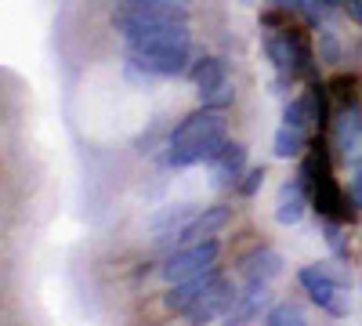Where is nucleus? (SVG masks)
<instances>
[{"label":"nucleus","instance_id":"obj_17","mask_svg":"<svg viewBox=\"0 0 362 326\" xmlns=\"http://www.w3.org/2000/svg\"><path fill=\"white\" fill-rule=\"evenodd\" d=\"M264 322L268 326H300V322H305V308L293 305V301H283V305L264 312Z\"/></svg>","mask_w":362,"mask_h":326},{"label":"nucleus","instance_id":"obj_9","mask_svg":"<svg viewBox=\"0 0 362 326\" xmlns=\"http://www.w3.org/2000/svg\"><path fill=\"white\" fill-rule=\"evenodd\" d=\"M329 134H334V149L351 160L362 153V105H337V112L329 116Z\"/></svg>","mask_w":362,"mask_h":326},{"label":"nucleus","instance_id":"obj_21","mask_svg":"<svg viewBox=\"0 0 362 326\" xmlns=\"http://www.w3.org/2000/svg\"><path fill=\"white\" fill-rule=\"evenodd\" d=\"M351 206H362V153L355 156V170H351V185H348Z\"/></svg>","mask_w":362,"mask_h":326},{"label":"nucleus","instance_id":"obj_3","mask_svg":"<svg viewBox=\"0 0 362 326\" xmlns=\"http://www.w3.org/2000/svg\"><path fill=\"white\" fill-rule=\"evenodd\" d=\"M297 177H300V182H305V189L312 192V206H315L326 221H344V218H351V211H348V199H351V196L341 192L334 170H329L326 145H315V149L308 153V160L300 163V174H297Z\"/></svg>","mask_w":362,"mask_h":326},{"label":"nucleus","instance_id":"obj_18","mask_svg":"<svg viewBox=\"0 0 362 326\" xmlns=\"http://www.w3.org/2000/svg\"><path fill=\"white\" fill-rule=\"evenodd\" d=\"M329 87V98H334L337 105H351V102H358V80L355 76H334V80H329L326 83Z\"/></svg>","mask_w":362,"mask_h":326},{"label":"nucleus","instance_id":"obj_13","mask_svg":"<svg viewBox=\"0 0 362 326\" xmlns=\"http://www.w3.org/2000/svg\"><path fill=\"white\" fill-rule=\"evenodd\" d=\"M279 272H283V257L272 247H261L250 257H243V279L247 283H272Z\"/></svg>","mask_w":362,"mask_h":326},{"label":"nucleus","instance_id":"obj_7","mask_svg":"<svg viewBox=\"0 0 362 326\" xmlns=\"http://www.w3.org/2000/svg\"><path fill=\"white\" fill-rule=\"evenodd\" d=\"M297 283L308 290V298L329 312V315H348V305H344V293H341V279L326 269V264H305L297 272Z\"/></svg>","mask_w":362,"mask_h":326},{"label":"nucleus","instance_id":"obj_1","mask_svg":"<svg viewBox=\"0 0 362 326\" xmlns=\"http://www.w3.org/2000/svg\"><path fill=\"white\" fill-rule=\"evenodd\" d=\"M127 40V69L141 73L145 80H163L185 73L192 54V33L189 22H160L145 25L124 37Z\"/></svg>","mask_w":362,"mask_h":326},{"label":"nucleus","instance_id":"obj_14","mask_svg":"<svg viewBox=\"0 0 362 326\" xmlns=\"http://www.w3.org/2000/svg\"><path fill=\"white\" fill-rule=\"evenodd\" d=\"M268 305V283H247L243 293H235V305H232V322H250L257 315H264Z\"/></svg>","mask_w":362,"mask_h":326},{"label":"nucleus","instance_id":"obj_24","mask_svg":"<svg viewBox=\"0 0 362 326\" xmlns=\"http://www.w3.org/2000/svg\"><path fill=\"white\" fill-rule=\"evenodd\" d=\"M319 8H326V11H334V8H341V0H315Z\"/></svg>","mask_w":362,"mask_h":326},{"label":"nucleus","instance_id":"obj_22","mask_svg":"<svg viewBox=\"0 0 362 326\" xmlns=\"http://www.w3.org/2000/svg\"><path fill=\"white\" fill-rule=\"evenodd\" d=\"M348 11H351L355 22H362V0H348Z\"/></svg>","mask_w":362,"mask_h":326},{"label":"nucleus","instance_id":"obj_8","mask_svg":"<svg viewBox=\"0 0 362 326\" xmlns=\"http://www.w3.org/2000/svg\"><path fill=\"white\" fill-rule=\"evenodd\" d=\"M232 305H235V286L218 272L214 283H210L196 298V305L185 312V319L189 322H218V319H228L232 315Z\"/></svg>","mask_w":362,"mask_h":326},{"label":"nucleus","instance_id":"obj_2","mask_svg":"<svg viewBox=\"0 0 362 326\" xmlns=\"http://www.w3.org/2000/svg\"><path fill=\"white\" fill-rule=\"evenodd\" d=\"M228 141V120L225 109L203 105L196 112H189L181 120L170 138H167V163L170 167H196V163H210L221 145Z\"/></svg>","mask_w":362,"mask_h":326},{"label":"nucleus","instance_id":"obj_12","mask_svg":"<svg viewBox=\"0 0 362 326\" xmlns=\"http://www.w3.org/2000/svg\"><path fill=\"white\" fill-rule=\"evenodd\" d=\"M308 189H305V182H286L283 189H279V199H276V221L279 225H297L300 218H305V206H308Z\"/></svg>","mask_w":362,"mask_h":326},{"label":"nucleus","instance_id":"obj_4","mask_svg":"<svg viewBox=\"0 0 362 326\" xmlns=\"http://www.w3.org/2000/svg\"><path fill=\"white\" fill-rule=\"evenodd\" d=\"M264 51L272 58V66L279 69V76L297 80V76H312L315 69V54H312V40L300 33V29L279 25L276 33H268Z\"/></svg>","mask_w":362,"mask_h":326},{"label":"nucleus","instance_id":"obj_15","mask_svg":"<svg viewBox=\"0 0 362 326\" xmlns=\"http://www.w3.org/2000/svg\"><path fill=\"white\" fill-rule=\"evenodd\" d=\"M199 206H189V203H181V206H167V211L153 221V232H156V240H163V235H181V228H185L192 218H196Z\"/></svg>","mask_w":362,"mask_h":326},{"label":"nucleus","instance_id":"obj_10","mask_svg":"<svg viewBox=\"0 0 362 326\" xmlns=\"http://www.w3.org/2000/svg\"><path fill=\"white\" fill-rule=\"evenodd\" d=\"M232 221V206L225 203H214V206H203V211H196V218L181 228L177 243H196V240H214V235Z\"/></svg>","mask_w":362,"mask_h":326},{"label":"nucleus","instance_id":"obj_20","mask_svg":"<svg viewBox=\"0 0 362 326\" xmlns=\"http://www.w3.org/2000/svg\"><path fill=\"white\" fill-rule=\"evenodd\" d=\"M264 185V167H254L243 174V182H239V196H257V189Z\"/></svg>","mask_w":362,"mask_h":326},{"label":"nucleus","instance_id":"obj_6","mask_svg":"<svg viewBox=\"0 0 362 326\" xmlns=\"http://www.w3.org/2000/svg\"><path fill=\"white\" fill-rule=\"evenodd\" d=\"M192 83H196V95L203 98V105H214L225 109L232 102V87H228V62L218 54H206L189 69Z\"/></svg>","mask_w":362,"mask_h":326},{"label":"nucleus","instance_id":"obj_19","mask_svg":"<svg viewBox=\"0 0 362 326\" xmlns=\"http://www.w3.org/2000/svg\"><path fill=\"white\" fill-rule=\"evenodd\" d=\"M283 124H293V127H300V131H308V124H312V105H308V95H305V98H293V102L283 109Z\"/></svg>","mask_w":362,"mask_h":326},{"label":"nucleus","instance_id":"obj_11","mask_svg":"<svg viewBox=\"0 0 362 326\" xmlns=\"http://www.w3.org/2000/svg\"><path fill=\"white\" fill-rule=\"evenodd\" d=\"M210 170H214V185H235L247 170V149L239 141H225L221 153L210 160Z\"/></svg>","mask_w":362,"mask_h":326},{"label":"nucleus","instance_id":"obj_5","mask_svg":"<svg viewBox=\"0 0 362 326\" xmlns=\"http://www.w3.org/2000/svg\"><path fill=\"white\" fill-rule=\"evenodd\" d=\"M218 261V240H196V243H181L167 261H163V279L167 283H181V279H192L199 272H210Z\"/></svg>","mask_w":362,"mask_h":326},{"label":"nucleus","instance_id":"obj_23","mask_svg":"<svg viewBox=\"0 0 362 326\" xmlns=\"http://www.w3.org/2000/svg\"><path fill=\"white\" fill-rule=\"evenodd\" d=\"M279 8L290 11V8H305V0H279Z\"/></svg>","mask_w":362,"mask_h":326},{"label":"nucleus","instance_id":"obj_16","mask_svg":"<svg viewBox=\"0 0 362 326\" xmlns=\"http://www.w3.org/2000/svg\"><path fill=\"white\" fill-rule=\"evenodd\" d=\"M305 131L300 127H293V124H283L279 131H276V138H272V153H276L279 160H293V156H300L305 153Z\"/></svg>","mask_w":362,"mask_h":326}]
</instances>
